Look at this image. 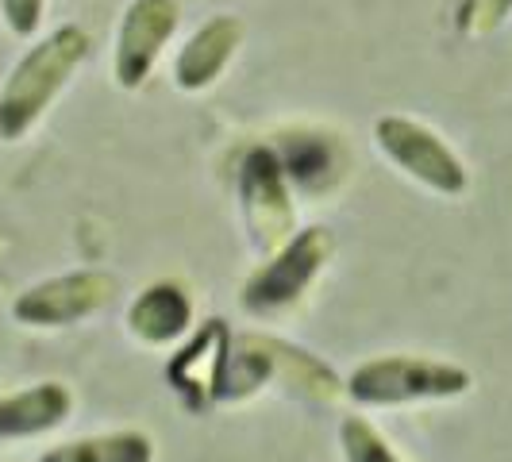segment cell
<instances>
[{
    "label": "cell",
    "instance_id": "3",
    "mask_svg": "<svg viewBox=\"0 0 512 462\" xmlns=\"http://www.w3.org/2000/svg\"><path fill=\"white\" fill-rule=\"evenodd\" d=\"M470 370L428 355H382L355 366L343 393L359 405H412V401H451L470 393Z\"/></svg>",
    "mask_w": 512,
    "mask_h": 462
},
{
    "label": "cell",
    "instance_id": "9",
    "mask_svg": "<svg viewBox=\"0 0 512 462\" xmlns=\"http://www.w3.org/2000/svg\"><path fill=\"white\" fill-rule=\"evenodd\" d=\"M231 328L212 316L205 328H197L193 339L181 347L166 366V378L181 393V401L193 412H205L208 405L220 401V378H224V362H228Z\"/></svg>",
    "mask_w": 512,
    "mask_h": 462
},
{
    "label": "cell",
    "instance_id": "13",
    "mask_svg": "<svg viewBox=\"0 0 512 462\" xmlns=\"http://www.w3.org/2000/svg\"><path fill=\"white\" fill-rule=\"evenodd\" d=\"M274 151L282 158V170L293 193H324L343 174V158H339L332 135H312V131L282 135V143Z\"/></svg>",
    "mask_w": 512,
    "mask_h": 462
},
{
    "label": "cell",
    "instance_id": "17",
    "mask_svg": "<svg viewBox=\"0 0 512 462\" xmlns=\"http://www.w3.org/2000/svg\"><path fill=\"white\" fill-rule=\"evenodd\" d=\"M0 16L16 39H35L47 16V0H0Z\"/></svg>",
    "mask_w": 512,
    "mask_h": 462
},
{
    "label": "cell",
    "instance_id": "16",
    "mask_svg": "<svg viewBox=\"0 0 512 462\" xmlns=\"http://www.w3.org/2000/svg\"><path fill=\"white\" fill-rule=\"evenodd\" d=\"M512 16V0H459L455 4V27L470 39L493 35Z\"/></svg>",
    "mask_w": 512,
    "mask_h": 462
},
{
    "label": "cell",
    "instance_id": "8",
    "mask_svg": "<svg viewBox=\"0 0 512 462\" xmlns=\"http://www.w3.org/2000/svg\"><path fill=\"white\" fill-rule=\"evenodd\" d=\"M120 282L104 270H77V274H62L51 282H39L24 289L12 305V316L24 328H66L77 324L93 312H101L116 301Z\"/></svg>",
    "mask_w": 512,
    "mask_h": 462
},
{
    "label": "cell",
    "instance_id": "2",
    "mask_svg": "<svg viewBox=\"0 0 512 462\" xmlns=\"http://www.w3.org/2000/svg\"><path fill=\"white\" fill-rule=\"evenodd\" d=\"M285 385L289 393L328 405L343 393V382L335 378L328 362H320L305 347L282 343L274 335H231L224 378H220V401H247L262 385Z\"/></svg>",
    "mask_w": 512,
    "mask_h": 462
},
{
    "label": "cell",
    "instance_id": "11",
    "mask_svg": "<svg viewBox=\"0 0 512 462\" xmlns=\"http://www.w3.org/2000/svg\"><path fill=\"white\" fill-rule=\"evenodd\" d=\"M74 409V393L62 382L27 385L20 393H0V439H27L54 432Z\"/></svg>",
    "mask_w": 512,
    "mask_h": 462
},
{
    "label": "cell",
    "instance_id": "12",
    "mask_svg": "<svg viewBox=\"0 0 512 462\" xmlns=\"http://www.w3.org/2000/svg\"><path fill=\"white\" fill-rule=\"evenodd\" d=\"M193 324V301L174 282H158L143 289L128 308V332L143 343H174Z\"/></svg>",
    "mask_w": 512,
    "mask_h": 462
},
{
    "label": "cell",
    "instance_id": "14",
    "mask_svg": "<svg viewBox=\"0 0 512 462\" xmlns=\"http://www.w3.org/2000/svg\"><path fill=\"white\" fill-rule=\"evenodd\" d=\"M39 462H154V443L143 432H112L58 443Z\"/></svg>",
    "mask_w": 512,
    "mask_h": 462
},
{
    "label": "cell",
    "instance_id": "1",
    "mask_svg": "<svg viewBox=\"0 0 512 462\" xmlns=\"http://www.w3.org/2000/svg\"><path fill=\"white\" fill-rule=\"evenodd\" d=\"M89 51H93L89 31L62 24L12 66L8 81L0 85V143H20L47 116V108L70 85V77L81 70Z\"/></svg>",
    "mask_w": 512,
    "mask_h": 462
},
{
    "label": "cell",
    "instance_id": "15",
    "mask_svg": "<svg viewBox=\"0 0 512 462\" xmlns=\"http://www.w3.org/2000/svg\"><path fill=\"white\" fill-rule=\"evenodd\" d=\"M339 447H343L347 462H401L393 455V447L382 439V432L362 416H347L339 424Z\"/></svg>",
    "mask_w": 512,
    "mask_h": 462
},
{
    "label": "cell",
    "instance_id": "5",
    "mask_svg": "<svg viewBox=\"0 0 512 462\" xmlns=\"http://www.w3.org/2000/svg\"><path fill=\"white\" fill-rule=\"evenodd\" d=\"M332 251L335 239L328 228L297 231L285 247L266 255V266H258L251 282L243 285V308L251 316H274L282 308L297 305L308 285L320 278V270L332 262Z\"/></svg>",
    "mask_w": 512,
    "mask_h": 462
},
{
    "label": "cell",
    "instance_id": "10",
    "mask_svg": "<svg viewBox=\"0 0 512 462\" xmlns=\"http://www.w3.org/2000/svg\"><path fill=\"white\" fill-rule=\"evenodd\" d=\"M239 47H243V20L228 12L212 16L185 39V47L174 58V85L181 93H205L208 85L220 81Z\"/></svg>",
    "mask_w": 512,
    "mask_h": 462
},
{
    "label": "cell",
    "instance_id": "6",
    "mask_svg": "<svg viewBox=\"0 0 512 462\" xmlns=\"http://www.w3.org/2000/svg\"><path fill=\"white\" fill-rule=\"evenodd\" d=\"M374 143L405 178L428 185L439 197H462L470 185V174L447 139L412 116H378Z\"/></svg>",
    "mask_w": 512,
    "mask_h": 462
},
{
    "label": "cell",
    "instance_id": "4",
    "mask_svg": "<svg viewBox=\"0 0 512 462\" xmlns=\"http://www.w3.org/2000/svg\"><path fill=\"white\" fill-rule=\"evenodd\" d=\"M239 208L258 255H274L297 235V201L274 147L258 143L239 158Z\"/></svg>",
    "mask_w": 512,
    "mask_h": 462
},
{
    "label": "cell",
    "instance_id": "7",
    "mask_svg": "<svg viewBox=\"0 0 512 462\" xmlns=\"http://www.w3.org/2000/svg\"><path fill=\"white\" fill-rule=\"evenodd\" d=\"M181 24L178 0H131L116 27V47H112V77L120 89H143V81L154 74L166 43L174 39Z\"/></svg>",
    "mask_w": 512,
    "mask_h": 462
}]
</instances>
